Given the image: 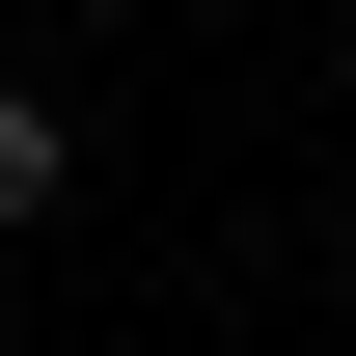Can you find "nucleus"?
<instances>
[{
	"instance_id": "1",
	"label": "nucleus",
	"mask_w": 356,
	"mask_h": 356,
	"mask_svg": "<svg viewBox=\"0 0 356 356\" xmlns=\"http://www.w3.org/2000/svg\"><path fill=\"white\" fill-rule=\"evenodd\" d=\"M55 192H83V137H55L28 83H0V220H55Z\"/></svg>"
}]
</instances>
